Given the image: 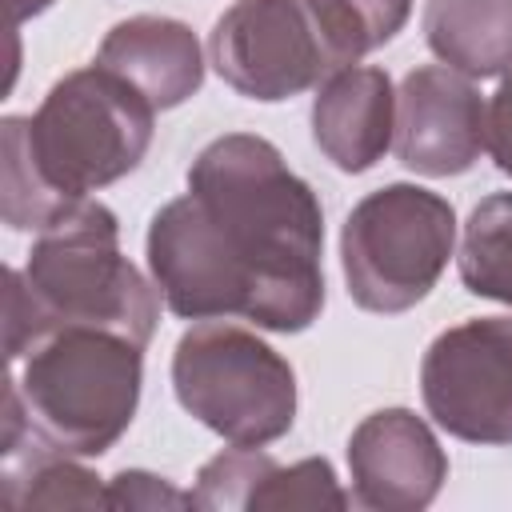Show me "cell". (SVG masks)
<instances>
[{"label":"cell","mask_w":512,"mask_h":512,"mask_svg":"<svg viewBox=\"0 0 512 512\" xmlns=\"http://www.w3.org/2000/svg\"><path fill=\"white\" fill-rule=\"evenodd\" d=\"M48 8H52V0H8V16H12V28H20L24 20H32V16L48 12Z\"/></svg>","instance_id":"cell-19"},{"label":"cell","mask_w":512,"mask_h":512,"mask_svg":"<svg viewBox=\"0 0 512 512\" xmlns=\"http://www.w3.org/2000/svg\"><path fill=\"white\" fill-rule=\"evenodd\" d=\"M432 56L472 80L512 68V0H424Z\"/></svg>","instance_id":"cell-14"},{"label":"cell","mask_w":512,"mask_h":512,"mask_svg":"<svg viewBox=\"0 0 512 512\" xmlns=\"http://www.w3.org/2000/svg\"><path fill=\"white\" fill-rule=\"evenodd\" d=\"M484 112L472 76L448 64H420L396 92V160L416 176H460L484 152Z\"/></svg>","instance_id":"cell-9"},{"label":"cell","mask_w":512,"mask_h":512,"mask_svg":"<svg viewBox=\"0 0 512 512\" xmlns=\"http://www.w3.org/2000/svg\"><path fill=\"white\" fill-rule=\"evenodd\" d=\"M36 308V344L56 328H108L148 348L160 320V288L120 252V220L100 200H80L48 224L24 264Z\"/></svg>","instance_id":"cell-4"},{"label":"cell","mask_w":512,"mask_h":512,"mask_svg":"<svg viewBox=\"0 0 512 512\" xmlns=\"http://www.w3.org/2000/svg\"><path fill=\"white\" fill-rule=\"evenodd\" d=\"M172 392L192 420L236 448H264L296 420L292 364L240 324H192L172 352Z\"/></svg>","instance_id":"cell-6"},{"label":"cell","mask_w":512,"mask_h":512,"mask_svg":"<svg viewBox=\"0 0 512 512\" xmlns=\"http://www.w3.org/2000/svg\"><path fill=\"white\" fill-rule=\"evenodd\" d=\"M156 132L152 100L104 64L60 76L32 116H4L0 216L12 232H44L88 192L140 168Z\"/></svg>","instance_id":"cell-2"},{"label":"cell","mask_w":512,"mask_h":512,"mask_svg":"<svg viewBox=\"0 0 512 512\" xmlns=\"http://www.w3.org/2000/svg\"><path fill=\"white\" fill-rule=\"evenodd\" d=\"M412 0H236L212 24L216 76L260 104L320 88L408 24Z\"/></svg>","instance_id":"cell-3"},{"label":"cell","mask_w":512,"mask_h":512,"mask_svg":"<svg viewBox=\"0 0 512 512\" xmlns=\"http://www.w3.org/2000/svg\"><path fill=\"white\" fill-rule=\"evenodd\" d=\"M484 148L492 156V164L512 176V68L500 72V84L488 100V112H484Z\"/></svg>","instance_id":"cell-18"},{"label":"cell","mask_w":512,"mask_h":512,"mask_svg":"<svg viewBox=\"0 0 512 512\" xmlns=\"http://www.w3.org/2000/svg\"><path fill=\"white\" fill-rule=\"evenodd\" d=\"M348 476L360 508L420 512L440 496L448 456L424 416L412 408H380L348 436Z\"/></svg>","instance_id":"cell-10"},{"label":"cell","mask_w":512,"mask_h":512,"mask_svg":"<svg viewBox=\"0 0 512 512\" xmlns=\"http://www.w3.org/2000/svg\"><path fill=\"white\" fill-rule=\"evenodd\" d=\"M456 248V208L420 184L368 192L340 228V268L356 308L396 316L416 308Z\"/></svg>","instance_id":"cell-7"},{"label":"cell","mask_w":512,"mask_h":512,"mask_svg":"<svg viewBox=\"0 0 512 512\" xmlns=\"http://www.w3.org/2000/svg\"><path fill=\"white\" fill-rule=\"evenodd\" d=\"M148 272L180 320L240 316L304 332L324 308V208L280 148L224 132L188 168V192L148 224Z\"/></svg>","instance_id":"cell-1"},{"label":"cell","mask_w":512,"mask_h":512,"mask_svg":"<svg viewBox=\"0 0 512 512\" xmlns=\"http://www.w3.org/2000/svg\"><path fill=\"white\" fill-rule=\"evenodd\" d=\"M396 136V88L384 68L352 64L312 96V140L340 172H368Z\"/></svg>","instance_id":"cell-12"},{"label":"cell","mask_w":512,"mask_h":512,"mask_svg":"<svg viewBox=\"0 0 512 512\" xmlns=\"http://www.w3.org/2000/svg\"><path fill=\"white\" fill-rule=\"evenodd\" d=\"M32 436L68 456H104L132 424L144 348L108 328H56L12 364Z\"/></svg>","instance_id":"cell-5"},{"label":"cell","mask_w":512,"mask_h":512,"mask_svg":"<svg viewBox=\"0 0 512 512\" xmlns=\"http://www.w3.org/2000/svg\"><path fill=\"white\" fill-rule=\"evenodd\" d=\"M196 508L212 512H284V508H348L352 496L340 488L324 456L300 464H276L260 448H228L196 472Z\"/></svg>","instance_id":"cell-11"},{"label":"cell","mask_w":512,"mask_h":512,"mask_svg":"<svg viewBox=\"0 0 512 512\" xmlns=\"http://www.w3.org/2000/svg\"><path fill=\"white\" fill-rule=\"evenodd\" d=\"M420 396L436 428L464 444H512V316L444 328L420 360Z\"/></svg>","instance_id":"cell-8"},{"label":"cell","mask_w":512,"mask_h":512,"mask_svg":"<svg viewBox=\"0 0 512 512\" xmlns=\"http://www.w3.org/2000/svg\"><path fill=\"white\" fill-rule=\"evenodd\" d=\"M0 496L8 512H64V508H108V484L68 452L48 444L32 448L20 444L16 452L0 456Z\"/></svg>","instance_id":"cell-15"},{"label":"cell","mask_w":512,"mask_h":512,"mask_svg":"<svg viewBox=\"0 0 512 512\" xmlns=\"http://www.w3.org/2000/svg\"><path fill=\"white\" fill-rule=\"evenodd\" d=\"M456 264L472 296L512 308V192H492L468 212Z\"/></svg>","instance_id":"cell-16"},{"label":"cell","mask_w":512,"mask_h":512,"mask_svg":"<svg viewBox=\"0 0 512 512\" xmlns=\"http://www.w3.org/2000/svg\"><path fill=\"white\" fill-rule=\"evenodd\" d=\"M108 508L128 512H160V508H196L192 492H180L164 476H152L144 468H124L108 480Z\"/></svg>","instance_id":"cell-17"},{"label":"cell","mask_w":512,"mask_h":512,"mask_svg":"<svg viewBox=\"0 0 512 512\" xmlns=\"http://www.w3.org/2000/svg\"><path fill=\"white\" fill-rule=\"evenodd\" d=\"M96 64L140 88L156 112L180 108L204 84V52L196 32L172 16H128L100 40Z\"/></svg>","instance_id":"cell-13"}]
</instances>
